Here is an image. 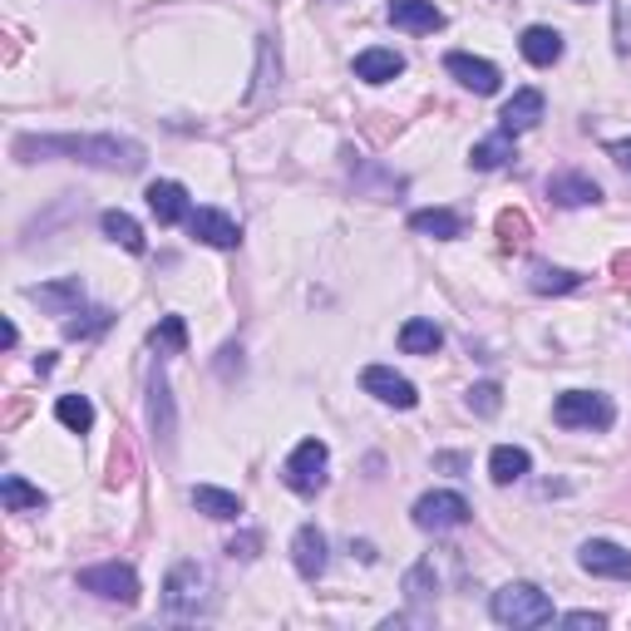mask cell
Wrapping results in <instances>:
<instances>
[{"label":"cell","mask_w":631,"mask_h":631,"mask_svg":"<svg viewBox=\"0 0 631 631\" xmlns=\"http://www.w3.org/2000/svg\"><path fill=\"white\" fill-rule=\"evenodd\" d=\"M15 159H75L85 168L104 173H139L149 163V149L139 139H118V134H21L15 139Z\"/></svg>","instance_id":"6da1fadb"},{"label":"cell","mask_w":631,"mask_h":631,"mask_svg":"<svg viewBox=\"0 0 631 631\" xmlns=\"http://www.w3.org/2000/svg\"><path fill=\"white\" fill-rule=\"evenodd\" d=\"M489 611H493L499 627H514V631L547 627V621L557 617L553 597H547L543 588H533V582H508V588H499V592H493V602H489Z\"/></svg>","instance_id":"7a4b0ae2"},{"label":"cell","mask_w":631,"mask_h":631,"mask_svg":"<svg viewBox=\"0 0 631 631\" xmlns=\"http://www.w3.org/2000/svg\"><path fill=\"white\" fill-rule=\"evenodd\" d=\"M213 607V572L203 563H178L163 582V611L178 621H198Z\"/></svg>","instance_id":"3957f363"},{"label":"cell","mask_w":631,"mask_h":631,"mask_svg":"<svg viewBox=\"0 0 631 631\" xmlns=\"http://www.w3.org/2000/svg\"><path fill=\"white\" fill-rule=\"evenodd\" d=\"M553 419L563 429H611L617 405L602 390H567V395L553 400Z\"/></svg>","instance_id":"277c9868"},{"label":"cell","mask_w":631,"mask_h":631,"mask_svg":"<svg viewBox=\"0 0 631 631\" xmlns=\"http://www.w3.org/2000/svg\"><path fill=\"white\" fill-rule=\"evenodd\" d=\"M326 464H331V450H326L321 439H301L296 450H291V459L281 464V483L291 493H301V499H311V493L326 489Z\"/></svg>","instance_id":"5b68a950"},{"label":"cell","mask_w":631,"mask_h":631,"mask_svg":"<svg viewBox=\"0 0 631 631\" xmlns=\"http://www.w3.org/2000/svg\"><path fill=\"white\" fill-rule=\"evenodd\" d=\"M469 518H474L469 499L454 489H434L415 503V528H425V533H454V528H464Z\"/></svg>","instance_id":"8992f818"},{"label":"cell","mask_w":631,"mask_h":631,"mask_svg":"<svg viewBox=\"0 0 631 631\" xmlns=\"http://www.w3.org/2000/svg\"><path fill=\"white\" fill-rule=\"evenodd\" d=\"M79 588L94 592L104 602H118V607H134L139 602V572L129 563H99L79 572Z\"/></svg>","instance_id":"52a82bcc"},{"label":"cell","mask_w":631,"mask_h":631,"mask_svg":"<svg viewBox=\"0 0 631 631\" xmlns=\"http://www.w3.org/2000/svg\"><path fill=\"white\" fill-rule=\"evenodd\" d=\"M361 390H365V395H375L380 405H395V409H415L419 405V390L409 386L400 370H390V365H365Z\"/></svg>","instance_id":"ba28073f"},{"label":"cell","mask_w":631,"mask_h":631,"mask_svg":"<svg viewBox=\"0 0 631 631\" xmlns=\"http://www.w3.org/2000/svg\"><path fill=\"white\" fill-rule=\"evenodd\" d=\"M578 563L592 578H617V582L631 578V553L621 543H607V538H588V543L578 547Z\"/></svg>","instance_id":"9c48e42d"},{"label":"cell","mask_w":631,"mask_h":631,"mask_svg":"<svg viewBox=\"0 0 631 631\" xmlns=\"http://www.w3.org/2000/svg\"><path fill=\"white\" fill-rule=\"evenodd\" d=\"M25 296H30L40 311H50V316H75L79 301H85V281H79V277L40 281V287H25Z\"/></svg>","instance_id":"30bf717a"},{"label":"cell","mask_w":631,"mask_h":631,"mask_svg":"<svg viewBox=\"0 0 631 631\" xmlns=\"http://www.w3.org/2000/svg\"><path fill=\"white\" fill-rule=\"evenodd\" d=\"M188 227H193L198 242L217 247V252H232V247L242 242V227H237V217H227L223 207H198V213L188 217Z\"/></svg>","instance_id":"8fae6325"},{"label":"cell","mask_w":631,"mask_h":631,"mask_svg":"<svg viewBox=\"0 0 631 631\" xmlns=\"http://www.w3.org/2000/svg\"><path fill=\"white\" fill-rule=\"evenodd\" d=\"M149 213L159 217L163 227H173V223H188L193 217V207H188V188L182 182H173V178H159V182H149Z\"/></svg>","instance_id":"7c38bea8"},{"label":"cell","mask_w":631,"mask_h":631,"mask_svg":"<svg viewBox=\"0 0 631 631\" xmlns=\"http://www.w3.org/2000/svg\"><path fill=\"white\" fill-rule=\"evenodd\" d=\"M291 563L306 582H316L326 572V533L316 523H301L296 538H291Z\"/></svg>","instance_id":"4fadbf2b"},{"label":"cell","mask_w":631,"mask_h":631,"mask_svg":"<svg viewBox=\"0 0 631 631\" xmlns=\"http://www.w3.org/2000/svg\"><path fill=\"white\" fill-rule=\"evenodd\" d=\"M386 15H390V25H400L409 35H434L444 25V11H439L434 0H390Z\"/></svg>","instance_id":"5bb4252c"},{"label":"cell","mask_w":631,"mask_h":631,"mask_svg":"<svg viewBox=\"0 0 631 631\" xmlns=\"http://www.w3.org/2000/svg\"><path fill=\"white\" fill-rule=\"evenodd\" d=\"M149 425H153V439L168 450L173 434H178V415H173V390H168V375L163 370H153V380H149Z\"/></svg>","instance_id":"9a60e30c"},{"label":"cell","mask_w":631,"mask_h":631,"mask_svg":"<svg viewBox=\"0 0 631 631\" xmlns=\"http://www.w3.org/2000/svg\"><path fill=\"white\" fill-rule=\"evenodd\" d=\"M547 198L557 207H592V203H602V188L588 173H553L547 178Z\"/></svg>","instance_id":"2e32d148"},{"label":"cell","mask_w":631,"mask_h":631,"mask_svg":"<svg viewBox=\"0 0 631 631\" xmlns=\"http://www.w3.org/2000/svg\"><path fill=\"white\" fill-rule=\"evenodd\" d=\"M444 70H450L454 79H459L464 89H474V94H493L499 89V65H489V60H474V54H459L454 50L450 60H444Z\"/></svg>","instance_id":"e0dca14e"},{"label":"cell","mask_w":631,"mask_h":631,"mask_svg":"<svg viewBox=\"0 0 631 631\" xmlns=\"http://www.w3.org/2000/svg\"><path fill=\"white\" fill-rule=\"evenodd\" d=\"M538 118H543V94H538V89H518V94L503 104L499 129L503 134H528V129H538Z\"/></svg>","instance_id":"ac0fdd59"},{"label":"cell","mask_w":631,"mask_h":631,"mask_svg":"<svg viewBox=\"0 0 631 631\" xmlns=\"http://www.w3.org/2000/svg\"><path fill=\"white\" fill-rule=\"evenodd\" d=\"M518 50H523L528 65L547 70V65H557V60H563V35H557L553 25H528L523 40H518Z\"/></svg>","instance_id":"d6986e66"},{"label":"cell","mask_w":631,"mask_h":631,"mask_svg":"<svg viewBox=\"0 0 631 631\" xmlns=\"http://www.w3.org/2000/svg\"><path fill=\"white\" fill-rule=\"evenodd\" d=\"M405 75V60H400L395 50H361L355 54V79H365V85H390V79Z\"/></svg>","instance_id":"ffe728a7"},{"label":"cell","mask_w":631,"mask_h":631,"mask_svg":"<svg viewBox=\"0 0 631 631\" xmlns=\"http://www.w3.org/2000/svg\"><path fill=\"white\" fill-rule=\"evenodd\" d=\"M0 503H5V514H40L45 503H50V493L25 483L21 474H5L0 479Z\"/></svg>","instance_id":"44dd1931"},{"label":"cell","mask_w":631,"mask_h":631,"mask_svg":"<svg viewBox=\"0 0 631 631\" xmlns=\"http://www.w3.org/2000/svg\"><path fill=\"white\" fill-rule=\"evenodd\" d=\"M409 227H415L419 237H434V242H454V237H464L459 213H450V207H419V213H409Z\"/></svg>","instance_id":"7402d4cb"},{"label":"cell","mask_w":631,"mask_h":631,"mask_svg":"<svg viewBox=\"0 0 631 631\" xmlns=\"http://www.w3.org/2000/svg\"><path fill=\"white\" fill-rule=\"evenodd\" d=\"M99 227H104L109 242H118L124 252H134V257H143V252H149V242H143V227L134 223V217L124 213V207H109V213L99 217Z\"/></svg>","instance_id":"603a6c76"},{"label":"cell","mask_w":631,"mask_h":631,"mask_svg":"<svg viewBox=\"0 0 631 631\" xmlns=\"http://www.w3.org/2000/svg\"><path fill=\"white\" fill-rule=\"evenodd\" d=\"M528 469H533V459H528V450H518V444H499V450L489 454V479L499 483V489L518 483Z\"/></svg>","instance_id":"cb8c5ba5"},{"label":"cell","mask_w":631,"mask_h":631,"mask_svg":"<svg viewBox=\"0 0 631 631\" xmlns=\"http://www.w3.org/2000/svg\"><path fill=\"white\" fill-rule=\"evenodd\" d=\"M193 508L207 518H217V523H232V518H242V499L227 489H213V483H198L193 489Z\"/></svg>","instance_id":"d4e9b609"},{"label":"cell","mask_w":631,"mask_h":631,"mask_svg":"<svg viewBox=\"0 0 631 631\" xmlns=\"http://www.w3.org/2000/svg\"><path fill=\"white\" fill-rule=\"evenodd\" d=\"M351 178H365L361 182V198H375V203H390L395 193H405V178L380 173V168H370V163H361V159H351Z\"/></svg>","instance_id":"484cf974"},{"label":"cell","mask_w":631,"mask_h":631,"mask_svg":"<svg viewBox=\"0 0 631 631\" xmlns=\"http://www.w3.org/2000/svg\"><path fill=\"white\" fill-rule=\"evenodd\" d=\"M439 345H444V331H439L434 321H425V316H409V321L400 326V351L405 355H434Z\"/></svg>","instance_id":"4316f807"},{"label":"cell","mask_w":631,"mask_h":631,"mask_svg":"<svg viewBox=\"0 0 631 631\" xmlns=\"http://www.w3.org/2000/svg\"><path fill=\"white\" fill-rule=\"evenodd\" d=\"M528 287L538 291V296H567V291H578L582 277L567 267H547V262H538L533 272H528Z\"/></svg>","instance_id":"83f0119b"},{"label":"cell","mask_w":631,"mask_h":631,"mask_svg":"<svg viewBox=\"0 0 631 631\" xmlns=\"http://www.w3.org/2000/svg\"><path fill=\"white\" fill-rule=\"evenodd\" d=\"M514 159V134H489V139H479L469 149V163L474 168H483V173H493V168H503V163Z\"/></svg>","instance_id":"f1b7e54d"},{"label":"cell","mask_w":631,"mask_h":631,"mask_svg":"<svg viewBox=\"0 0 631 631\" xmlns=\"http://www.w3.org/2000/svg\"><path fill=\"white\" fill-rule=\"evenodd\" d=\"M54 419H60L70 434H89V429H94V405H89V395H60L54 400Z\"/></svg>","instance_id":"f546056e"},{"label":"cell","mask_w":631,"mask_h":631,"mask_svg":"<svg viewBox=\"0 0 631 631\" xmlns=\"http://www.w3.org/2000/svg\"><path fill=\"white\" fill-rule=\"evenodd\" d=\"M153 351L159 355H182L188 351V326H182V316H163L159 326H153Z\"/></svg>","instance_id":"4dcf8cb0"},{"label":"cell","mask_w":631,"mask_h":631,"mask_svg":"<svg viewBox=\"0 0 631 631\" xmlns=\"http://www.w3.org/2000/svg\"><path fill=\"white\" fill-rule=\"evenodd\" d=\"M109 321H114V311H104V306L75 311V316H70V321H65V336H70V341H89V336L109 331Z\"/></svg>","instance_id":"1f68e13d"},{"label":"cell","mask_w":631,"mask_h":631,"mask_svg":"<svg viewBox=\"0 0 631 631\" xmlns=\"http://www.w3.org/2000/svg\"><path fill=\"white\" fill-rule=\"evenodd\" d=\"M405 592H409V602H415V607H425V602H434V592H439V572H434V557H429V563H419V567H409V578H405Z\"/></svg>","instance_id":"d6a6232c"},{"label":"cell","mask_w":631,"mask_h":631,"mask_svg":"<svg viewBox=\"0 0 631 631\" xmlns=\"http://www.w3.org/2000/svg\"><path fill=\"white\" fill-rule=\"evenodd\" d=\"M499 405H503V390L493 386V380H483V386L469 390V409H474V415H499Z\"/></svg>","instance_id":"836d02e7"},{"label":"cell","mask_w":631,"mask_h":631,"mask_svg":"<svg viewBox=\"0 0 631 631\" xmlns=\"http://www.w3.org/2000/svg\"><path fill=\"white\" fill-rule=\"evenodd\" d=\"M499 237H503V247H523L528 242V217L523 213H503L499 217Z\"/></svg>","instance_id":"e575fe53"},{"label":"cell","mask_w":631,"mask_h":631,"mask_svg":"<svg viewBox=\"0 0 631 631\" xmlns=\"http://www.w3.org/2000/svg\"><path fill=\"white\" fill-rule=\"evenodd\" d=\"M257 547H262L257 533H242V538H232V543H227V553L242 557V563H252V557H257Z\"/></svg>","instance_id":"d590c367"},{"label":"cell","mask_w":631,"mask_h":631,"mask_svg":"<svg viewBox=\"0 0 631 631\" xmlns=\"http://www.w3.org/2000/svg\"><path fill=\"white\" fill-rule=\"evenodd\" d=\"M563 627H582V631H597V627H607V617H602V611H567L563 617Z\"/></svg>","instance_id":"8d00e7d4"},{"label":"cell","mask_w":631,"mask_h":631,"mask_svg":"<svg viewBox=\"0 0 631 631\" xmlns=\"http://www.w3.org/2000/svg\"><path fill=\"white\" fill-rule=\"evenodd\" d=\"M607 153H611V159H617V168H627V173H631V139L607 143Z\"/></svg>","instance_id":"74e56055"},{"label":"cell","mask_w":631,"mask_h":631,"mask_svg":"<svg viewBox=\"0 0 631 631\" xmlns=\"http://www.w3.org/2000/svg\"><path fill=\"white\" fill-rule=\"evenodd\" d=\"M0 341H5V345H15V341H21V331H15V321H5V326H0Z\"/></svg>","instance_id":"f35d334b"}]
</instances>
